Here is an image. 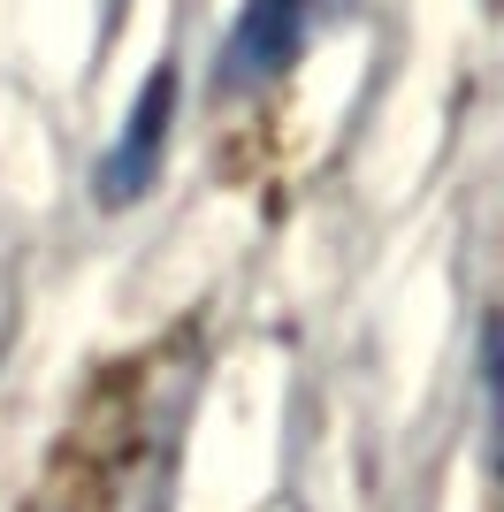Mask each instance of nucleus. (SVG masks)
I'll return each mask as SVG.
<instances>
[{
  "instance_id": "2",
  "label": "nucleus",
  "mask_w": 504,
  "mask_h": 512,
  "mask_svg": "<svg viewBox=\"0 0 504 512\" xmlns=\"http://www.w3.org/2000/svg\"><path fill=\"white\" fill-rule=\"evenodd\" d=\"M168 123H176V69H153L146 92H138L130 115H123V138H115L107 161H100V199L107 207H130V199L153 184L161 146H168Z\"/></svg>"
},
{
  "instance_id": "3",
  "label": "nucleus",
  "mask_w": 504,
  "mask_h": 512,
  "mask_svg": "<svg viewBox=\"0 0 504 512\" xmlns=\"http://www.w3.org/2000/svg\"><path fill=\"white\" fill-rule=\"evenodd\" d=\"M489 398H497V451H504V321L489 337Z\"/></svg>"
},
{
  "instance_id": "1",
  "label": "nucleus",
  "mask_w": 504,
  "mask_h": 512,
  "mask_svg": "<svg viewBox=\"0 0 504 512\" xmlns=\"http://www.w3.org/2000/svg\"><path fill=\"white\" fill-rule=\"evenodd\" d=\"M352 16V0H245L222 39V85L230 92H260L275 77H291L306 62V46L329 39Z\"/></svg>"
}]
</instances>
